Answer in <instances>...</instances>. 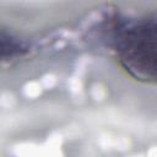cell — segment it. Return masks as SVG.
Wrapping results in <instances>:
<instances>
[{"label": "cell", "mask_w": 157, "mask_h": 157, "mask_svg": "<svg viewBox=\"0 0 157 157\" xmlns=\"http://www.w3.org/2000/svg\"><path fill=\"white\" fill-rule=\"evenodd\" d=\"M119 65L132 78L142 82L156 81V23L141 20L125 28L117 38Z\"/></svg>", "instance_id": "1"}]
</instances>
